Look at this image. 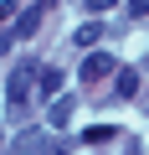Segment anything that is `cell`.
<instances>
[{
  "label": "cell",
  "mask_w": 149,
  "mask_h": 155,
  "mask_svg": "<svg viewBox=\"0 0 149 155\" xmlns=\"http://www.w3.org/2000/svg\"><path fill=\"white\" fill-rule=\"evenodd\" d=\"M57 88H62V72H57V67H41V78H36V93H41V98H51Z\"/></svg>",
  "instance_id": "7"
},
{
  "label": "cell",
  "mask_w": 149,
  "mask_h": 155,
  "mask_svg": "<svg viewBox=\"0 0 149 155\" xmlns=\"http://www.w3.org/2000/svg\"><path fill=\"white\" fill-rule=\"evenodd\" d=\"M113 134H118L113 124H93V129H82V145H108Z\"/></svg>",
  "instance_id": "9"
},
{
  "label": "cell",
  "mask_w": 149,
  "mask_h": 155,
  "mask_svg": "<svg viewBox=\"0 0 149 155\" xmlns=\"http://www.w3.org/2000/svg\"><path fill=\"white\" fill-rule=\"evenodd\" d=\"M21 21V5H16V0H0V31H11Z\"/></svg>",
  "instance_id": "10"
},
{
  "label": "cell",
  "mask_w": 149,
  "mask_h": 155,
  "mask_svg": "<svg viewBox=\"0 0 149 155\" xmlns=\"http://www.w3.org/2000/svg\"><path fill=\"white\" fill-rule=\"evenodd\" d=\"M118 67H113V57L108 52H88L82 57V83H103V78H113Z\"/></svg>",
  "instance_id": "4"
},
{
  "label": "cell",
  "mask_w": 149,
  "mask_h": 155,
  "mask_svg": "<svg viewBox=\"0 0 149 155\" xmlns=\"http://www.w3.org/2000/svg\"><path fill=\"white\" fill-rule=\"evenodd\" d=\"M0 155H5V150H0Z\"/></svg>",
  "instance_id": "14"
},
{
  "label": "cell",
  "mask_w": 149,
  "mask_h": 155,
  "mask_svg": "<svg viewBox=\"0 0 149 155\" xmlns=\"http://www.w3.org/2000/svg\"><path fill=\"white\" fill-rule=\"evenodd\" d=\"M51 150H57V140H51L41 124H36V129H26V134L16 140V155H51Z\"/></svg>",
  "instance_id": "3"
},
{
  "label": "cell",
  "mask_w": 149,
  "mask_h": 155,
  "mask_svg": "<svg viewBox=\"0 0 149 155\" xmlns=\"http://www.w3.org/2000/svg\"><path fill=\"white\" fill-rule=\"evenodd\" d=\"M11 41H16V31H0V52H11Z\"/></svg>",
  "instance_id": "13"
},
{
  "label": "cell",
  "mask_w": 149,
  "mask_h": 155,
  "mask_svg": "<svg viewBox=\"0 0 149 155\" xmlns=\"http://www.w3.org/2000/svg\"><path fill=\"white\" fill-rule=\"evenodd\" d=\"M118 0H88V11H113Z\"/></svg>",
  "instance_id": "11"
},
{
  "label": "cell",
  "mask_w": 149,
  "mask_h": 155,
  "mask_svg": "<svg viewBox=\"0 0 149 155\" xmlns=\"http://www.w3.org/2000/svg\"><path fill=\"white\" fill-rule=\"evenodd\" d=\"M51 5H57V0H36V5H21V21H16V26H11V31H16V41H26V36H36V31H41V21H46V11H51Z\"/></svg>",
  "instance_id": "2"
},
{
  "label": "cell",
  "mask_w": 149,
  "mask_h": 155,
  "mask_svg": "<svg viewBox=\"0 0 149 155\" xmlns=\"http://www.w3.org/2000/svg\"><path fill=\"white\" fill-rule=\"evenodd\" d=\"M134 93H139V72L134 67H118L113 72V98H134Z\"/></svg>",
  "instance_id": "6"
},
{
  "label": "cell",
  "mask_w": 149,
  "mask_h": 155,
  "mask_svg": "<svg viewBox=\"0 0 149 155\" xmlns=\"http://www.w3.org/2000/svg\"><path fill=\"white\" fill-rule=\"evenodd\" d=\"M36 67L26 62V67H16L11 72V119H26V109H31V93H36Z\"/></svg>",
  "instance_id": "1"
},
{
  "label": "cell",
  "mask_w": 149,
  "mask_h": 155,
  "mask_svg": "<svg viewBox=\"0 0 149 155\" xmlns=\"http://www.w3.org/2000/svg\"><path fill=\"white\" fill-rule=\"evenodd\" d=\"M98 36H103V26H98V21H88V26H77V31H72V47L82 52V47H93Z\"/></svg>",
  "instance_id": "8"
},
{
  "label": "cell",
  "mask_w": 149,
  "mask_h": 155,
  "mask_svg": "<svg viewBox=\"0 0 149 155\" xmlns=\"http://www.w3.org/2000/svg\"><path fill=\"white\" fill-rule=\"evenodd\" d=\"M149 11V0H129V16H144Z\"/></svg>",
  "instance_id": "12"
},
{
  "label": "cell",
  "mask_w": 149,
  "mask_h": 155,
  "mask_svg": "<svg viewBox=\"0 0 149 155\" xmlns=\"http://www.w3.org/2000/svg\"><path fill=\"white\" fill-rule=\"evenodd\" d=\"M72 114H77V98H72V93H62V98H51L46 124H51V129H67V124H72Z\"/></svg>",
  "instance_id": "5"
}]
</instances>
